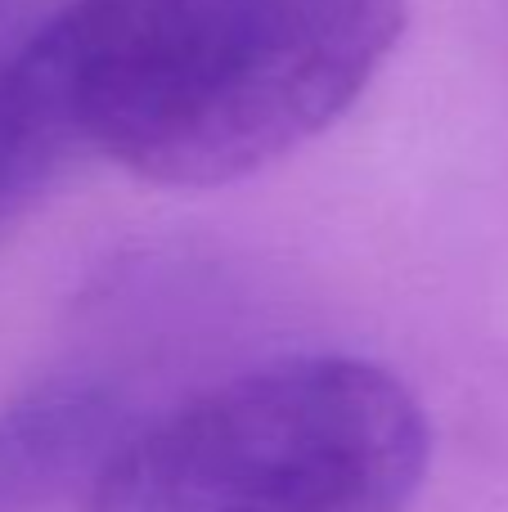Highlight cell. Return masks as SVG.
I'll use <instances>...</instances> for the list:
<instances>
[{
	"mask_svg": "<svg viewBox=\"0 0 508 512\" xmlns=\"http://www.w3.org/2000/svg\"><path fill=\"white\" fill-rule=\"evenodd\" d=\"M81 149L158 185H230L329 131L405 0H68L41 27Z\"/></svg>",
	"mask_w": 508,
	"mask_h": 512,
	"instance_id": "6da1fadb",
	"label": "cell"
},
{
	"mask_svg": "<svg viewBox=\"0 0 508 512\" xmlns=\"http://www.w3.org/2000/svg\"><path fill=\"white\" fill-rule=\"evenodd\" d=\"M428 459V414L396 373L288 355L108 450L90 512H405Z\"/></svg>",
	"mask_w": 508,
	"mask_h": 512,
	"instance_id": "7a4b0ae2",
	"label": "cell"
},
{
	"mask_svg": "<svg viewBox=\"0 0 508 512\" xmlns=\"http://www.w3.org/2000/svg\"><path fill=\"white\" fill-rule=\"evenodd\" d=\"M77 149L59 68L36 27L9 59H0V234L45 194Z\"/></svg>",
	"mask_w": 508,
	"mask_h": 512,
	"instance_id": "3957f363",
	"label": "cell"
},
{
	"mask_svg": "<svg viewBox=\"0 0 508 512\" xmlns=\"http://www.w3.org/2000/svg\"><path fill=\"white\" fill-rule=\"evenodd\" d=\"M108 427V409L99 396H41L0 418V504L9 495H27L36 481L72 463L86 445H95Z\"/></svg>",
	"mask_w": 508,
	"mask_h": 512,
	"instance_id": "277c9868",
	"label": "cell"
}]
</instances>
